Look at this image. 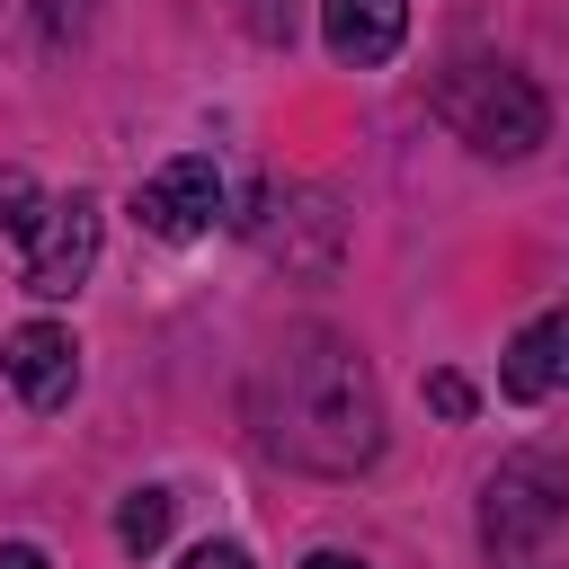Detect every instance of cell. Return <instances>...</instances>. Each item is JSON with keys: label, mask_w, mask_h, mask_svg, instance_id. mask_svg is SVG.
<instances>
[{"label": "cell", "mask_w": 569, "mask_h": 569, "mask_svg": "<svg viewBox=\"0 0 569 569\" xmlns=\"http://www.w3.org/2000/svg\"><path fill=\"white\" fill-rule=\"evenodd\" d=\"M249 240L267 258H284L293 276H338V249H347V213L320 196V187H267L258 213H249Z\"/></svg>", "instance_id": "277c9868"}, {"label": "cell", "mask_w": 569, "mask_h": 569, "mask_svg": "<svg viewBox=\"0 0 569 569\" xmlns=\"http://www.w3.org/2000/svg\"><path fill=\"white\" fill-rule=\"evenodd\" d=\"M498 391H507V400H551V391H569V311H542V320L516 329V347H507V365H498Z\"/></svg>", "instance_id": "9c48e42d"}, {"label": "cell", "mask_w": 569, "mask_h": 569, "mask_svg": "<svg viewBox=\"0 0 569 569\" xmlns=\"http://www.w3.org/2000/svg\"><path fill=\"white\" fill-rule=\"evenodd\" d=\"M0 373L18 382L27 409H62V400L80 391V347H71L62 320H27V329L0 338Z\"/></svg>", "instance_id": "52a82bcc"}, {"label": "cell", "mask_w": 569, "mask_h": 569, "mask_svg": "<svg viewBox=\"0 0 569 569\" xmlns=\"http://www.w3.org/2000/svg\"><path fill=\"white\" fill-rule=\"evenodd\" d=\"M409 36V0H320V44L347 71H382Z\"/></svg>", "instance_id": "ba28073f"}, {"label": "cell", "mask_w": 569, "mask_h": 569, "mask_svg": "<svg viewBox=\"0 0 569 569\" xmlns=\"http://www.w3.org/2000/svg\"><path fill=\"white\" fill-rule=\"evenodd\" d=\"M551 525H569V471L542 462V453L498 462V480H489V498H480V542H489L498 560H525Z\"/></svg>", "instance_id": "3957f363"}, {"label": "cell", "mask_w": 569, "mask_h": 569, "mask_svg": "<svg viewBox=\"0 0 569 569\" xmlns=\"http://www.w3.org/2000/svg\"><path fill=\"white\" fill-rule=\"evenodd\" d=\"M302 569H365V560H356V551H311Z\"/></svg>", "instance_id": "e0dca14e"}, {"label": "cell", "mask_w": 569, "mask_h": 569, "mask_svg": "<svg viewBox=\"0 0 569 569\" xmlns=\"http://www.w3.org/2000/svg\"><path fill=\"white\" fill-rule=\"evenodd\" d=\"M249 427H258V445L276 462L347 480V471H365L382 453V382H373V365H365L356 338L302 320V329H284L258 356V373H249Z\"/></svg>", "instance_id": "6da1fadb"}, {"label": "cell", "mask_w": 569, "mask_h": 569, "mask_svg": "<svg viewBox=\"0 0 569 569\" xmlns=\"http://www.w3.org/2000/svg\"><path fill=\"white\" fill-rule=\"evenodd\" d=\"M213 213H222V169L204 151H178L169 169H151L133 187V222L151 240H196V231H213Z\"/></svg>", "instance_id": "8992f818"}, {"label": "cell", "mask_w": 569, "mask_h": 569, "mask_svg": "<svg viewBox=\"0 0 569 569\" xmlns=\"http://www.w3.org/2000/svg\"><path fill=\"white\" fill-rule=\"evenodd\" d=\"M178 569H249V551H240V542H196Z\"/></svg>", "instance_id": "9a60e30c"}, {"label": "cell", "mask_w": 569, "mask_h": 569, "mask_svg": "<svg viewBox=\"0 0 569 569\" xmlns=\"http://www.w3.org/2000/svg\"><path fill=\"white\" fill-rule=\"evenodd\" d=\"M240 27H249L258 44H284V36H293V0H240Z\"/></svg>", "instance_id": "4fadbf2b"}, {"label": "cell", "mask_w": 569, "mask_h": 569, "mask_svg": "<svg viewBox=\"0 0 569 569\" xmlns=\"http://www.w3.org/2000/svg\"><path fill=\"white\" fill-rule=\"evenodd\" d=\"M89 18H98V0H36V27H44L53 44H71Z\"/></svg>", "instance_id": "7c38bea8"}, {"label": "cell", "mask_w": 569, "mask_h": 569, "mask_svg": "<svg viewBox=\"0 0 569 569\" xmlns=\"http://www.w3.org/2000/svg\"><path fill=\"white\" fill-rule=\"evenodd\" d=\"M36 213H44L36 178H27V169H0V231H9V240H27V231H36Z\"/></svg>", "instance_id": "8fae6325"}, {"label": "cell", "mask_w": 569, "mask_h": 569, "mask_svg": "<svg viewBox=\"0 0 569 569\" xmlns=\"http://www.w3.org/2000/svg\"><path fill=\"white\" fill-rule=\"evenodd\" d=\"M18 249H27V293H44V302L80 293V276L98 267V196H80V187L53 196Z\"/></svg>", "instance_id": "5b68a950"}, {"label": "cell", "mask_w": 569, "mask_h": 569, "mask_svg": "<svg viewBox=\"0 0 569 569\" xmlns=\"http://www.w3.org/2000/svg\"><path fill=\"white\" fill-rule=\"evenodd\" d=\"M436 116H445V133L471 142L480 160H525V151L551 133L542 89H533L516 62H489V53H471V62H453V71L436 80Z\"/></svg>", "instance_id": "7a4b0ae2"}, {"label": "cell", "mask_w": 569, "mask_h": 569, "mask_svg": "<svg viewBox=\"0 0 569 569\" xmlns=\"http://www.w3.org/2000/svg\"><path fill=\"white\" fill-rule=\"evenodd\" d=\"M427 400H436V418H471V382L462 373H427Z\"/></svg>", "instance_id": "5bb4252c"}, {"label": "cell", "mask_w": 569, "mask_h": 569, "mask_svg": "<svg viewBox=\"0 0 569 569\" xmlns=\"http://www.w3.org/2000/svg\"><path fill=\"white\" fill-rule=\"evenodd\" d=\"M169 516H178V498H169V489H124V507H116V542L142 560V551H160V542H169Z\"/></svg>", "instance_id": "30bf717a"}, {"label": "cell", "mask_w": 569, "mask_h": 569, "mask_svg": "<svg viewBox=\"0 0 569 569\" xmlns=\"http://www.w3.org/2000/svg\"><path fill=\"white\" fill-rule=\"evenodd\" d=\"M0 569H53V560H44L36 542H0Z\"/></svg>", "instance_id": "2e32d148"}]
</instances>
